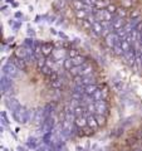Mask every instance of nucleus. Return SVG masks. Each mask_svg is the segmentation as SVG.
Wrapping results in <instances>:
<instances>
[{
    "instance_id": "f257e3e1",
    "label": "nucleus",
    "mask_w": 142,
    "mask_h": 151,
    "mask_svg": "<svg viewBox=\"0 0 142 151\" xmlns=\"http://www.w3.org/2000/svg\"><path fill=\"white\" fill-rule=\"evenodd\" d=\"M94 105H96V110H97V115H103L106 116L107 113V103L106 101H94Z\"/></svg>"
},
{
    "instance_id": "f03ea898",
    "label": "nucleus",
    "mask_w": 142,
    "mask_h": 151,
    "mask_svg": "<svg viewBox=\"0 0 142 151\" xmlns=\"http://www.w3.org/2000/svg\"><path fill=\"white\" fill-rule=\"evenodd\" d=\"M74 125L77 126V127H79V129H84V127L87 126V117H84V116H78V117H75Z\"/></svg>"
},
{
    "instance_id": "7ed1b4c3",
    "label": "nucleus",
    "mask_w": 142,
    "mask_h": 151,
    "mask_svg": "<svg viewBox=\"0 0 142 151\" xmlns=\"http://www.w3.org/2000/svg\"><path fill=\"white\" fill-rule=\"evenodd\" d=\"M53 50H54V48H53V45H52L50 43L42 44V54H43V57H48V55H50Z\"/></svg>"
},
{
    "instance_id": "20e7f679",
    "label": "nucleus",
    "mask_w": 142,
    "mask_h": 151,
    "mask_svg": "<svg viewBox=\"0 0 142 151\" xmlns=\"http://www.w3.org/2000/svg\"><path fill=\"white\" fill-rule=\"evenodd\" d=\"M99 87L97 84H88V86H84V94L87 96H93V93L97 91Z\"/></svg>"
},
{
    "instance_id": "39448f33",
    "label": "nucleus",
    "mask_w": 142,
    "mask_h": 151,
    "mask_svg": "<svg viewBox=\"0 0 142 151\" xmlns=\"http://www.w3.org/2000/svg\"><path fill=\"white\" fill-rule=\"evenodd\" d=\"M120 47L122 48V50H123V53H127V52H130V49H131V43L128 40H126V39H121V42H120Z\"/></svg>"
},
{
    "instance_id": "423d86ee",
    "label": "nucleus",
    "mask_w": 142,
    "mask_h": 151,
    "mask_svg": "<svg viewBox=\"0 0 142 151\" xmlns=\"http://www.w3.org/2000/svg\"><path fill=\"white\" fill-rule=\"evenodd\" d=\"M108 5H111V4H110V0H98L94 8L98 9V10H101V9H107Z\"/></svg>"
},
{
    "instance_id": "0eeeda50",
    "label": "nucleus",
    "mask_w": 142,
    "mask_h": 151,
    "mask_svg": "<svg viewBox=\"0 0 142 151\" xmlns=\"http://www.w3.org/2000/svg\"><path fill=\"white\" fill-rule=\"evenodd\" d=\"M70 59H72V58H70ZM72 62H73L74 65H82V64L86 63V58H84L83 55H80V54H79L78 57H75V58L72 59Z\"/></svg>"
},
{
    "instance_id": "6e6552de",
    "label": "nucleus",
    "mask_w": 142,
    "mask_h": 151,
    "mask_svg": "<svg viewBox=\"0 0 142 151\" xmlns=\"http://www.w3.org/2000/svg\"><path fill=\"white\" fill-rule=\"evenodd\" d=\"M5 70H6V73H8L9 76H13V74L16 73L18 67H16V65H14V64H8L6 67H5Z\"/></svg>"
},
{
    "instance_id": "1a4fd4ad",
    "label": "nucleus",
    "mask_w": 142,
    "mask_h": 151,
    "mask_svg": "<svg viewBox=\"0 0 142 151\" xmlns=\"http://www.w3.org/2000/svg\"><path fill=\"white\" fill-rule=\"evenodd\" d=\"M75 15H77V18L80 19V20H84V19H87L88 13L86 10H75Z\"/></svg>"
},
{
    "instance_id": "9d476101",
    "label": "nucleus",
    "mask_w": 142,
    "mask_h": 151,
    "mask_svg": "<svg viewBox=\"0 0 142 151\" xmlns=\"http://www.w3.org/2000/svg\"><path fill=\"white\" fill-rule=\"evenodd\" d=\"M96 120H97L98 126H103L106 124V121H107L106 116H103V115H96Z\"/></svg>"
},
{
    "instance_id": "9b49d317",
    "label": "nucleus",
    "mask_w": 142,
    "mask_h": 151,
    "mask_svg": "<svg viewBox=\"0 0 142 151\" xmlns=\"http://www.w3.org/2000/svg\"><path fill=\"white\" fill-rule=\"evenodd\" d=\"M63 64H64V68H65V69H68V70H69L70 68H73V67H74V64H73V62H72V59H70V58H68V59L65 58Z\"/></svg>"
},
{
    "instance_id": "f8f14e48",
    "label": "nucleus",
    "mask_w": 142,
    "mask_h": 151,
    "mask_svg": "<svg viewBox=\"0 0 142 151\" xmlns=\"http://www.w3.org/2000/svg\"><path fill=\"white\" fill-rule=\"evenodd\" d=\"M116 14H117V17H120V18H123V19H125V18L127 17V10H125L123 8H118Z\"/></svg>"
},
{
    "instance_id": "ddd939ff",
    "label": "nucleus",
    "mask_w": 142,
    "mask_h": 151,
    "mask_svg": "<svg viewBox=\"0 0 142 151\" xmlns=\"http://www.w3.org/2000/svg\"><path fill=\"white\" fill-rule=\"evenodd\" d=\"M68 55H69V58H75V57H78L79 55V52L77 50V49H70L69 52H68Z\"/></svg>"
},
{
    "instance_id": "4468645a",
    "label": "nucleus",
    "mask_w": 142,
    "mask_h": 151,
    "mask_svg": "<svg viewBox=\"0 0 142 151\" xmlns=\"http://www.w3.org/2000/svg\"><path fill=\"white\" fill-rule=\"evenodd\" d=\"M113 52H115L116 54H118V55L123 54V50H122V48L120 47V44H116L115 47H113Z\"/></svg>"
},
{
    "instance_id": "2eb2a0df",
    "label": "nucleus",
    "mask_w": 142,
    "mask_h": 151,
    "mask_svg": "<svg viewBox=\"0 0 142 151\" xmlns=\"http://www.w3.org/2000/svg\"><path fill=\"white\" fill-rule=\"evenodd\" d=\"M131 19H140L141 17H140V12L138 10H133V12H132L131 13Z\"/></svg>"
},
{
    "instance_id": "dca6fc26",
    "label": "nucleus",
    "mask_w": 142,
    "mask_h": 151,
    "mask_svg": "<svg viewBox=\"0 0 142 151\" xmlns=\"http://www.w3.org/2000/svg\"><path fill=\"white\" fill-rule=\"evenodd\" d=\"M117 9H118V8H116L115 5H112V4L107 6V10L110 12V13H112V14H116V13H117Z\"/></svg>"
},
{
    "instance_id": "f3484780",
    "label": "nucleus",
    "mask_w": 142,
    "mask_h": 151,
    "mask_svg": "<svg viewBox=\"0 0 142 151\" xmlns=\"http://www.w3.org/2000/svg\"><path fill=\"white\" fill-rule=\"evenodd\" d=\"M15 65L16 67H19V68H24V60L23 59H16V63H15Z\"/></svg>"
},
{
    "instance_id": "a211bd4d",
    "label": "nucleus",
    "mask_w": 142,
    "mask_h": 151,
    "mask_svg": "<svg viewBox=\"0 0 142 151\" xmlns=\"http://www.w3.org/2000/svg\"><path fill=\"white\" fill-rule=\"evenodd\" d=\"M135 29H136L137 32H140V33L142 32V22H140V23H138V24H137V25H136V28H135Z\"/></svg>"
},
{
    "instance_id": "6ab92c4d",
    "label": "nucleus",
    "mask_w": 142,
    "mask_h": 151,
    "mask_svg": "<svg viewBox=\"0 0 142 151\" xmlns=\"http://www.w3.org/2000/svg\"><path fill=\"white\" fill-rule=\"evenodd\" d=\"M122 3H123L125 6H131V5H132V1H131V0H123Z\"/></svg>"
}]
</instances>
